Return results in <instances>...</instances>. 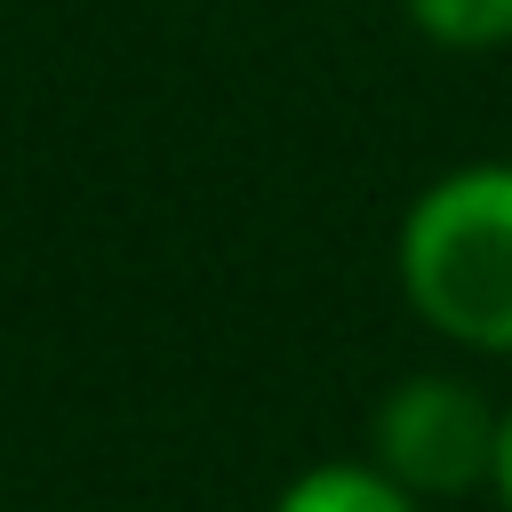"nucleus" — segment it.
Wrapping results in <instances>:
<instances>
[{
    "label": "nucleus",
    "instance_id": "1",
    "mask_svg": "<svg viewBox=\"0 0 512 512\" xmlns=\"http://www.w3.org/2000/svg\"><path fill=\"white\" fill-rule=\"evenodd\" d=\"M392 264L408 312L432 336L512 352V160H480L416 192Z\"/></svg>",
    "mask_w": 512,
    "mask_h": 512
},
{
    "label": "nucleus",
    "instance_id": "2",
    "mask_svg": "<svg viewBox=\"0 0 512 512\" xmlns=\"http://www.w3.org/2000/svg\"><path fill=\"white\" fill-rule=\"evenodd\" d=\"M496 424H504V408H488L464 376H408L376 400L368 464H384L424 504L472 496L496 480Z\"/></svg>",
    "mask_w": 512,
    "mask_h": 512
},
{
    "label": "nucleus",
    "instance_id": "3",
    "mask_svg": "<svg viewBox=\"0 0 512 512\" xmlns=\"http://www.w3.org/2000/svg\"><path fill=\"white\" fill-rule=\"evenodd\" d=\"M272 512H424V496H408L384 464H312L280 488Z\"/></svg>",
    "mask_w": 512,
    "mask_h": 512
},
{
    "label": "nucleus",
    "instance_id": "4",
    "mask_svg": "<svg viewBox=\"0 0 512 512\" xmlns=\"http://www.w3.org/2000/svg\"><path fill=\"white\" fill-rule=\"evenodd\" d=\"M400 8L432 48H456V56L512 48V0H400Z\"/></svg>",
    "mask_w": 512,
    "mask_h": 512
},
{
    "label": "nucleus",
    "instance_id": "5",
    "mask_svg": "<svg viewBox=\"0 0 512 512\" xmlns=\"http://www.w3.org/2000/svg\"><path fill=\"white\" fill-rule=\"evenodd\" d=\"M496 496H504V512H512V408H504V424H496V480H488Z\"/></svg>",
    "mask_w": 512,
    "mask_h": 512
}]
</instances>
